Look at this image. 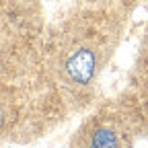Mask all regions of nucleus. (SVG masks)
<instances>
[{
    "label": "nucleus",
    "instance_id": "1",
    "mask_svg": "<svg viewBox=\"0 0 148 148\" xmlns=\"http://www.w3.org/2000/svg\"><path fill=\"white\" fill-rule=\"evenodd\" d=\"M103 64V47L97 39H72L60 49L58 74L64 86L72 90H86L95 84L97 74Z\"/></svg>",
    "mask_w": 148,
    "mask_h": 148
},
{
    "label": "nucleus",
    "instance_id": "2",
    "mask_svg": "<svg viewBox=\"0 0 148 148\" xmlns=\"http://www.w3.org/2000/svg\"><path fill=\"white\" fill-rule=\"evenodd\" d=\"M84 148H121L119 144V134L109 125H95L86 136Z\"/></svg>",
    "mask_w": 148,
    "mask_h": 148
}]
</instances>
